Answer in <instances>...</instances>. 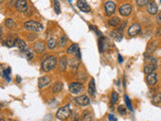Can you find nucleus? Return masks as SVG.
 <instances>
[{
  "instance_id": "nucleus-1",
  "label": "nucleus",
  "mask_w": 161,
  "mask_h": 121,
  "mask_svg": "<svg viewBox=\"0 0 161 121\" xmlns=\"http://www.w3.org/2000/svg\"><path fill=\"white\" fill-rule=\"evenodd\" d=\"M56 63H58V59H56V56H50V57H47L45 60L42 61L41 69L43 70L44 72H50L56 68Z\"/></svg>"
},
{
  "instance_id": "nucleus-2",
  "label": "nucleus",
  "mask_w": 161,
  "mask_h": 121,
  "mask_svg": "<svg viewBox=\"0 0 161 121\" xmlns=\"http://www.w3.org/2000/svg\"><path fill=\"white\" fill-rule=\"evenodd\" d=\"M24 27L27 30L31 31V32H35V33L40 32V31H42V29H43V26H42L39 22L34 21V20L26 21V22L24 23Z\"/></svg>"
},
{
  "instance_id": "nucleus-3",
  "label": "nucleus",
  "mask_w": 161,
  "mask_h": 121,
  "mask_svg": "<svg viewBox=\"0 0 161 121\" xmlns=\"http://www.w3.org/2000/svg\"><path fill=\"white\" fill-rule=\"evenodd\" d=\"M72 114V109L69 105H65L63 107H61L58 109V111L56 112V117L60 120H65L67 117H69V115Z\"/></svg>"
},
{
  "instance_id": "nucleus-4",
  "label": "nucleus",
  "mask_w": 161,
  "mask_h": 121,
  "mask_svg": "<svg viewBox=\"0 0 161 121\" xmlns=\"http://www.w3.org/2000/svg\"><path fill=\"white\" fill-rule=\"evenodd\" d=\"M69 90L72 94L77 95V94H80V93L83 92V90H84V86H83L82 83L74 82V83H71V84H69Z\"/></svg>"
},
{
  "instance_id": "nucleus-5",
  "label": "nucleus",
  "mask_w": 161,
  "mask_h": 121,
  "mask_svg": "<svg viewBox=\"0 0 161 121\" xmlns=\"http://www.w3.org/2000/svg\"><path fill=\"white\" fill-rule=\"evenodd\" d=\"M142 28L139 23H133L128 28V35L129 37H137L141 32Z\"/></svg>"
},
{
  "instance_id": "nucleus-6",
  "label": "nucleus",
  "mask_w": 161,
  "mask_h": 121,
  "mask_svg": "<svg viewBox=\"0 0 161 121\" xmlns=\"http://www.w3.org/2000/svg\"><path fill=\"white\" fill-rule=\"evenodd\" d=\"M132 12V5L130 3H125L119 7V13L122 16H129Z\"/></svg>"
},
{
  "instance_id": "nucleus-7",
  "label": "nucleus",
  "mask_w": 161,
  "mask_h": 121,
  "mask_svg": "<svg viewBox=\"0 0 161 121\" xmlns=\"http://www.w3.org/2000/svg\"><path fill=\"white\" fill-rule=\"evenodd\" d=\"M105 10H106V14L108 16H112L114 14L116 10V3L114 1H107L105 3Z\"/></svg>"
},
{
  "instance_id": "nucleus-8",
  "label": "nucleus",
  "mask_w": 161,
  "mask_h": 121,
  "mask_svg": "<svg viewBox=\"0 0 161 121\" xmlns=\"http://www.w3.org/2000/svg\"><path fill=\"white\" fill-rule=\"evenodd\" d=\"M77 6L79 7V9L80 10V11H83V12L88 13V12L91 11V7L89 6V4L87 3L86 0H78Z\"/></svg>"
},
{
  "instance_id": "nucleus-9",
  "label": "nucleus",
  "mask_w": 161,
  "mask_h": 121,
  "mask_svg": "<svg viewBox=\"0 0 161 121\" xmlns=\"http://www.w3.org/2000/svg\"><path fill=\"white\" fill-rule=\"evenodd\" d=\"M75 101H76V103L80 106H88L89 104H90V99H89V97L86 96V95H80V96L77 97V98L75 99Z\"/></svg>"
},
{
  "instance_id": "nucleus-10",
  "label": "nucleus",
  "mask_w": 161,
  "mask_h": 121,
  "mask_svg": "<svg viewBox=\"0 0 161 121\" xmlns=\"http://www.w3.org/2000/svg\"><path fill=\"white\" fill-rule=\"evenodd\" d=\"M28 7V3L27 0H16L15 2V8L18 11H25L26 8Z\"/></svg>"
},
{
  "instance_id": "nucleus-11",
  "label": "nucleus",
  "mask_w": 161,
  "mask_h": 121,
  "mask_svg": "<svg viewBox=\"0 0 161 121\" xmlns=\"http://www.w3.org/2000/svg\"><path fill=\"white\" fill-rule=\"evenodd\" d=\"M147 12L150 15H157L158 13V6L155 2H150L147 5Z\"/></svg>"
},
{
  "instance_id": "nucleus-12",
  "label": "nucleus",
  "mask_w": 161,
  "mask_h": 121,
  "mask_svg": "<svg viewBox=\"0 0 161 121\" xmlns=\"http://www.w3.org/2000/svg\"><path fill=\"white\" fill-rule=\"evenodd\" d=\"M157 75L155 73H151V74H148V76L146 77V82L149 86H154V85L157 83Z\"/></svg>"
},
{
  "instance_id": "nucleus-13",
  "label": "nucleus",
  "mask_w": 161,
  "mask_h": 121,
  "mask_svg": "<svg viewBox=\"0 0 161 121\" xmlns=\"http://www.w3.org/2000/svg\"><path fill=\"white\" fill-rule=\"evenodd\" d=\"M67 65L69 66V69L73 73H76L78 71L80 67V61H78L77 59H72V60L69 61V64Z\"/></svg>"
},
{
  "instance_id": "nucleus-14",
  "label": "nucleus",
  "mask_w": 161,
  "mask_h": 121,
  "mask_svg": "<svg viewBox=\"0 0 161 121\" xmlns=\"http://www.w3.org/2000/svg\"><path fill=\"white\" fill-rule=\"evenodd\" d=\"M50 83V77L48 76H43V77H40L39 79V88L42 89L44 87H46Z\"/></svg>"
},
{
  "instance_id": "nucleus-15",
  "label": "nucleus",
  "mask_w": 161,
  "mask_h": 121,
  "mask_svg": "<svg viewBox=\"0 0 161 121\" xmlns=\"http://www.w3.org/2000/svg\"><path fill=\"white\" fill-rule=\"evenodd\" d=\"M156 48H157V42L156 41H150L147 46V50H146V55L145 56H150L152 53L155 52Z\"/></svg>"
},
{
  "instance_id": "nucleus-16",
  "label": "nucleus",
  "mask_w": 161,
  "mask_h": 121,
  "mask_svg": "<svg viewBox=\"0 0 161 121\" xmlns=\"http://www.w3.org/2000/svg\"><path fill=\"white\" fill-rule=\"evenodd\" d=\"M111 35H112V37H113V39L114 40H116V41H121V40L123 39V31H121L119 30V29H115V30H113L112 31V33H111Z\"/></svg>"
},
{
  "instance_id": "nucleus-17",
  "label": "nucleus",
  "mask_w": 161,
  "mask_h": 121,
  "mask_svg": "<svg viewBox=\"0 0 161 121\" xmlns=\"http://www.w3.org/2000/svg\"><path fill=\"white\" fill-rule=\"evenodd\" d=\"M67 64H69V61H67V58L65 56L61 57V60H60V66H58V70L60 72H63L65 71L67 67Z\"/></svg>"
},
{
  "instance_id": "nucleus-18",
  "label": "nucleus",
  "mask_w": 161,
  "mask_h": 121,
  "mask_svg": "<svg viewBox=\"0 0 161 121\" xmlns=\"http://www.w3.org/2000/svg\"><path fill=\"white\" fill-rule=\"evenodd\" d=\"M156 70H157L156 64H147V65L144 67V73H146L148 75V74L154 73Z\"/></svg>"
},
{
  "instance_id": "nucleus-19",
  "label": "nucleus",
  "mask_w": 161,
  "mask_h": 121,
  "mask_svg": "<svg viewBox=\"0 0 161 121\" xmlns=\"http://www.w3.org/2000/svg\"><path fill=\"white\" fill-rule=\"evenodd\" d=\"M14 46H15L16 48H19L20 50H26L27 48V46H26V44H25V41L21 39H15Z\"/></svg>"
},
{
  "instance_id": "nucleus-20",
  "label": "nucleus",
  "mask_w": 161,
  "mask_h": 121,
  "mask_svg": "<svg viewBox=\"0 0 161 121\" xmlns=\"http://www.w3.org/2000/svg\"><path fill=\"white\" fill-rule=\"evenodd\" d=\"M120 23H121V19L119 17H117V16H113V17H111L109 20H108V24H109L111 27L119 26Z\"/></svg>"
},
{
  "instance_id": "nucleus-21",
  "label": "nucleus",
  "mask_w": 161,
  "mask_h": 121,
  "mask_svg": "<svg viewBox=\"0 0 161 121\" xmlns=\"http://www.w3.org/2000/svg\"><path fill=\"white\" fill-rule=\"evenodd\" d=\"M33 48H34V50L36 53H39V54H41V53H43L44 50H45V46H44V44L42 41H37L36 44H34Z\"/></svg>"
},
{
  "instance_id": "nucleus-22",
  "label": "nucleus",
  "mask_w": 161,
  "mask_h": 121,
  "mask_svg": "<svg viewBox=\"0 0 161 121\" xmlns=\"http://www.w3.org/2000/svg\"><path fill=\"white\" fill-rule=\"evenodd\" d=\"M88 91H89V94H90L91 96H95V94H96V85H95L94 79H91L90 84H89Z\"/></svg>"
},
{
  "instance_id": "nucleus-23",
  "label": "nucleus",
  "mask_w": 161,
  "mask_h": 121,
  "mask_svg": "<svg viewBox=\"0 0 161 121\" xmlns=\"http://www.w3.org/2000/svg\"><path fill=\"white\" fill-rule=\"evenodd\" d=\"M79 50H80L79 46H78L77 44H72V46H69V48H67V54H69V55H77Z\"/></svg>"
},
{
  "instance_id": "nucleus-24",
  "label": "nucleus",
  "mask_w": 161,
  "mask_h": 121,
  "mask_svg": "<svg viewBox=\"0 0 161 121\" xmlns=\"http://www.w3.org/2000/svg\"><path fill=\"white\" fill-rule=\"evenodd\" d=\"M80 120L82 121H92L93 119V114L91 113V112H89L88 110H86V111L83 112L82 116H80Z\"/></svg>"
},
{
  "instance_id": "nucleus-25",
  "label": "nucleus",
  "mask_w": 161,
  "mask_h": 121,
  "mask_svg": "<svg viewBox=\"0 0 161 121\" xmlns=\"http://www.w3.org/2000/svg\"><path fill=\"white\" fill-rule=\"evenodd\" d=\"M63 89V83L61 82H56L52 86V93L56 94V93H60Z\"/></svg>"
},
{
  "instance_id": "nucleus-26",
  "label": "nucleus",
  "mask_w": 161,
  "mask_h": 121,
  "mask_svg": "<svg viewBox=\"0 0 161 121\" xmlns=\"http://www.w3.org/2000/svg\"><path fill=\"white\" fill-rule=\"evenodd\" d=\"M23 56H24L25 58L27 59V60H32V59H33V53L31 52L30 50L26 48V50H23Z\"/></svg>"
},
{
  "instance_id": "nucleus-27",
  "label": "nucleus",
  "mask_w": 161,
  "mask_h": 121,
  "mask_svg": "<svg viewBox=\"0 0 161 121\" xmlns=\"http://www.w3.org/2000/svg\"><path fill=\"white\" fill-rule=\"evenodd\" d=\"M150 2L151 0H136V4L139 7H144L145 5H148Z\"/></svg>"
},
{
  "instance_id": "nucleus-28",
  "label": "nucleus",
  "mask_w": 161,
  "mask_h": 121,
  "mask_svg": "<svg viewBox=\"0 0 161 121\" xmlns=\"http://www.w3.org/2000/svg\"><path fill=\"white\" fill-rule=\"evenodd\" d=\"M47 46H48V48H50V50H54V48L56 46V40L54 39H50L47 40Z\"/></svg>"
},
{
  "instance_id": "nucleus-29",
  "label": "nucleus",
  "mask_w": 161,
  "mask_h": 121,
  "mask_svg": "<svg viewBox=\"0 0 161 121\" xmlns=\"http://www.w3.org/2000/svg\"><path fill=\"white\" fill-rule=\"evenodd\" d=\"M67 37L65 35L61 37L60 39H58V46H60V48H63L65 46V44H67Z\"/></svg>"
},
{
  "instance_id": "nucleus-30",
  "label": "nucleus",
  "mask_w": 161,
  "mask_h": 121,
  "mask_svg": "<svg viewBox=\"0 0 161 121\" xmlns=\"http://www.w3.org/2000/svg\"><path fill=\"white\" fill-rule=\"evenodd\" d=\"M119 100V95H118L117 92H115L114 91L113 93H112V96H111V103L112 104H116Z\"/></svg>"
},
{
  "instance_id": "nucleus-31",
  "label": "nucleus",
  "mask_w": 161,
  "mask_h": 121,
  "mask_svg": "<svg viewBox=\"0 0 161 121\" xmlns=\"http://www.w3.org/2000/svg\"><path fill=\"white\" fill-rule=\"evenodd\" d=\"M161 102V93L154 95L153 98H152V103L153 104H159Z\"/></svg>"
},
{
  "instance_id": "nucleus-32",
  "label": "nucleus",
  "mask_w": 161,
  "mask_h": 121,
  "mask_svg": "<svg viewBox=\"0 0 161 121\" xmlns=\"http://www.w3.org/2000/svg\"><path fill=\"white\" fill-rule=\"evenodd\" d=\"M14 41H15V39H12V37H9L4 41V44L8 48H11V46H14Z\"/></svg>"
},
{
  "instance_id": "nucleus-33",
  "label": "nucleus",
  "mask_w": 161,
  "mask_h": 121,
  "mask_svg": "<svg viewBox=\"0 0 161 121\" xmlns=\"http://www.w3.org/2000/svg\"><path fill=\"white\" fill-rule=\"evenodd\" d=\"M5 25L8 28H12V27H14V25H15V22H14V20L11 19V18H7V19L5 20Z\"/></svg>"
},
{
  "instance_id": "nucleus-34",
  "label": "nucleus",
  "mask_w": 161,
  "mask_h": 121,
  "mask_svg": "<svg viewBox=\"0 0 161 121\" xmlns=\"http://www.w3.org/2000/svg\"><path fill=\"white\" fill-rule=\"evenodd\" d=\"M145 61L147 62L148 64H156V62H157V60H156L155 58H153V57H151V56H145Z\"/></svg>"
},
{
  "instance_id": "nucleus-35",
  "label": "nucleus",
  "mask_w": 161,
  "mask_h": 121,
  "mask_svg": "<svg viewBox=\"0 0 161 121\" xmlns=\"http://www.w3.org/2000/svg\"><path fill=\"white\" fill-rule=\"evenodd\" d=\"M54 11H56V14L61 13V6H60L58 0H54Z\"/></svg>"
},
{
  "instance_id": "nucleus-36",
  "label": "nucleus",
  "mask_w": 161,
  "mask_h": 121,
  "mask_svg": "<svg viewBox=\"0 0 161 121\" xmlns=\"http://www.w3.org/2000/svg\"><path fill=\"white\" fill-rule=\"evenodd\" d=\"M125 101H126V105H127V107H128V109L130 110V111H133V106H132V104H131V101H130V99L128 98V96H125Z\"/></svg>"
},
{
  "instance_id": "nucleus-37",
  "label": "nucleus",
  "mask_w": 161,
  "mask_h": 121,
  "mask_svg": "<svg viewBox=\"0 0 161 121\" xmlns=\"http://www.w3.org/2000/svg\"><path fill=\"white\" fill-rule=\"evenodd\" d=\"M36 37H37V35L35 32H30L27 35V39H28V40H30V41L36 39Z\"/></svg>"
},
{
  "instance_id": "nucleus-38",
  "label": "nucleus",
  "mask_w": 161,
  "mask_h": 121,
  "mask_svg": "<svg viewBox=\"0 0 161 121\" xmlns=\"http://www.w3.org/2000/svg\"><path fill=\"white\" fill-rule=\"evenodd\" d=\"M118 112H119L121 115H125V114H126V112H127V110H126V108H125L123 105H120L119 107H118Z\"/></svg>"
},
{
  "instance_id": "nucleus-39",
  "label": "nucleus",
  "mask_w": 161,
  "mask_h": 121,
  "mask_svg": "<svg viewBox=\"0 0 161 121\" xmlns=\"http://www.w3.org/2000/svg\"><path fill=\"white\" fill-rule=\"evenodd\" d=\"M99 44H100V52L103 53L104 52V48H105V39H104L103 37H101L100 41H99Z\"/></svg>"
},
{
  "instance_id": "nucleus-40",
  "label": "nucleus",
  "mask_w": 161,
  "mask_h": 121,
  "mask_svg": "<svg viewBox=\"0 0 161 121\" xmlns=\"http://www.w3.org/2000/svg\"><path fill=\"white\" fill-rule=\"evenodd\" d=\"M32 8H30V7H27L26 8V10H25V12H24V14L26 16H31L32 15Z\"/></svg>"
},
{
  "instance_id": "nucleus-41",
  "label": "nucleus",
  "mask_w": 161,
  "mask_h": 121,
  "mask_svg": "<svg viewBox=\"0 0 161 121\" xmlns=\"http://www.w3.org/2000/svg\"><path fill=\"white\" fill-rule=\"evenodd\" d=\"M126 25H127V22L126 21H124V22H122V23H120V25H119V30H121V31H123L125 29V27H126Z\"/></svg>"
},
{
  "instance_id": "nucleus-42",
  "label": "nucleus",
  "mask_w": 161,
  "mask_h": 121,
  "mask_svg": "<svg viewBox=\"0 0 161 121\" xmlns=\"http://www.w3.org/2000/svg\"><path fill=\"white\" fill-rule=\"evenodd\" d=\"M156 22H157V24L161 26V11L159 13H157V17H156Z\"/></svg>"
},
{
  "instance_id": "nucleus-43",
  "label": "nucleus",
  "mask_w": 161,
  "mask_h": 121,
  "mask_svg": "<svg viewBox=\"0 0 161 121\" xmlns=\"http://www.w3.org/2000/svg\"><path fill=\"white\" fill-rule=\"evenodd\" d=\"M108 118H109V121H117L113 114H109V115H108Z\"/></svg>"
},
{
  "instance_id": "nucleus-44",
  "label": "nucleus",
  "mask_w": 161,
  "mask_h": 121,
  "mask_svg": "<svg viewBox=\"0 0 161 121\" xmlns=\"http://www.w3.org/2000/svg\"><path fill=\"white\" fill-rule=\"evenodd\" d=\"M155 35H156V37H161V26H159V27L157 28V30H156V33H155Z\"/></svg>"
},
{
  "instance_id": "nucleus-45",
  "label": "nucleus",
  "mask_w": 161,
  "mask_h": 121,
  "mask_svg": "<svg viewBox=\"0 0 161 121\" xmlns=\"http://www.w3.org/2000/svg\"><path fill=\"white\" fill-rule=\"evenodd\" d=\"M78 120H79V115L76 113L75 114V117H74V121H78Z\"/></svg>"
},
{
  "instance_id": "nucleus-46",
  "label": "nucleus",
  "mask_w": 161,
  "mask_h": 121,
  "mask_svg": "<svg viewBox=\"0 0 161 121\" xmlns=\"http://www.w3.org/2000/svg\"><path fill=\"white\" fill-rule=\"evenodd\" d=\"M118 60H119V61H118V62H119L120 64H121V63H123V58H122V57L120 56V55H119V56H118Z\"/></svg>"
},
{
  "instance_id": "nucleus-47",
  "label": "nucleus",
  "mask_w": 161,
  "mask_h": 121,
  "mask_svg": "<svg viewBox=\"0 0 161 121\" xmlns=\"http://www.w3.org/2000/svg\"><path fill=\"white\" fill-rule=\"evenodd\" d=\"M1 37H2V29H1V27H0V39H1Z\"/></svg>"
},
{
  "instance_id": "nucleus-48",
  "label": "nucleus",
  "mask_w": 161,
  "mask_h": 121,
  "mask_svg": "<svg viewBox=\"0 0 161 121\" xmlns=\"http://www.w3.org/2000/svg\"><path fill=\"white\" fill-rule=\"evenodd\" d=\"M4 1H5V0H0V4H2V3H3Z\"/></svg>"
},
{
  "instance_id": "nucleus-49",
  "label": "nucleus",
  "mask_w": 161,
  "mask_h": 121,
  "mask_svg": "<svg viewBox=\"0 0 161 121\" xmlns=\"http://www.w3.org/2000/svg\"><path fill=\"white\" fill-rule=\"evenodd\" d=\"M0 121H5V120H4L3 118H0Z\"/></svg>"
},
{
  "instance_id": "nucleus-50",
  "label": "nucleus",
  "mask_w": 161,
  "mask_h": 121,
  "mask_svg": "<svg viewBox=\"0 0 161 121\" xmlns=\"http://www.w3.org/2000/svg\"><path fill=\"white\" fill-rule=\"evenodd\" d=\"M9 121H15V120H9Z\"/></svg>"
},
{
  "instance_id": "nucleus-51",
  "label": "nucleus",
  "mask_w": 161,
  "mask_h": 121,
  "mask_svg": "<svg viewBox=\"0 0 161 121\" xmlns=\"http://www.w3.org/2000/svg\"><path fill=\"white\" fill-rule=\"evenodd\" d=\"M0 111H1V107H0Z\"/></svg>"
}]
</instances>
